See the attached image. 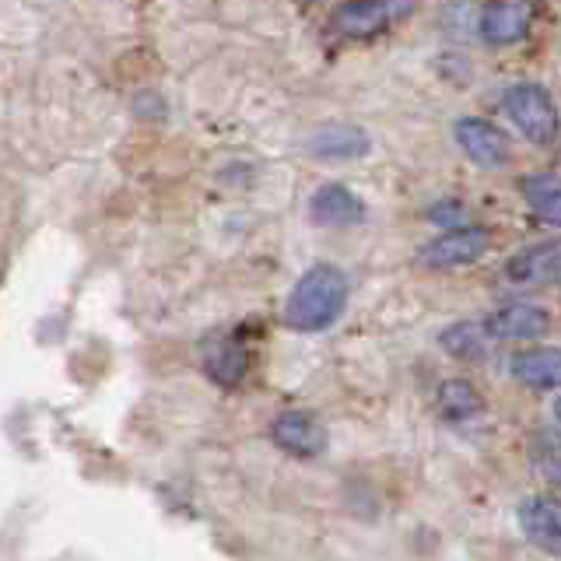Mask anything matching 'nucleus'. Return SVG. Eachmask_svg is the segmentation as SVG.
Returning <instances> with one entry per match:
<instances>
[{"mask_svg":"<svg viewBox=\"0 0 561 561\" xmlns=\"http://www.w3.org/2000/svg\"><path fill=\"white\" fill-rule=\"evenodd\" d=\"M530 463L551 488H561V432L537 428L530 435Z\"/></svg>","mask_w":561,"mask_h":561,"instance_id":"obj_18","label":"nucleus"},{"mask_svg":"<svg viewBox=\"0 0 561 561\" xmlns=\"http://www.w3.org/2000/svg\"><path fill=\"white\" fill-rule=\"evenodd\" d=\"M554 417H558V421H561V397H558V400H554Z\"/></svg>","mask_w":561,"mask_h":561,"instance_id":"obj_19","label":"nucleus"},{"mask_svg":"<svg viewBox=\"0 0 561 561\" xmlns=\"http://www.w3.org/2000/svg\"><path fill=\"white\" fill-rule=\"evenodd\" d=\"M414 11H417V0H344V4L333 11L330 28L337 39L365 43L403 25Z\"/></svg>","mask_w":561,"mask_h":561,"instance_id":"obj_2","label":"nucleus"},{"mask_svg":"<svg viewBox=\"0 0 561 561\" xmlns=\"http://www.w3.org/2000/svg\"><path fill=\"white\" fill-rule=\"evenodd\" d=\"M561 271V242H537L519 250L505 263V280L513 285H534L543 277H558Z\"/></svg>","mask_w":561,"mask_h":561,"instance_id":"obj_14","label":"nucleus"},{"mask_svg":"<svg viewBox=\"0 0 561 561\" xmlns=\"http://www.w3.org/2000/svg\"><path fill=\"white\" fill-rule=\"evenodd\" d=\"M508 373L530 390H558L561 386V347H526L508 362Z\"/></svg>","mask_w":561,"mask_h":561,"instance_id":"obj_12","label":"nucleus"},{"mask_svg":"<svg viewBox=\"0 0 561 561\" xmlns=\"http://www.w3.org/2000/svg\"><path fill=\"white\" fill-rule=\"evenodd\" d=\"M523 201L534 215L551 225L561 228V175L558 172H526L519 180Z\"/></svg>","mask_w":561,"mask_h":561,"instance_id":"obj_15","label":"nucleus"},{"mask_svg":"<svg viewBox=\"0 0 561 561\" xmlns=\"http://www.w3.org/2000/svg\"><path fill=\"white\" fill-rule=\"evenodd\" d=\"M309 218L323 228H344V225H362L365 221V201L344 183H327L312 193L309 201Z\"/></svg>","mask_w":561,"mask_h":561,"instance_id":"obj_10","label":"nucleus"},{"mask_svg":"<svg viewBox=\"0 0 561 561\" xmlns=\"http://www.w3.org/2000/svg\"><path fill=\"white\" fill-rule=\"evenodd\" d=\"M309 151L316 158H327V162H355L373 151V140L362 127H351V123H330L320 127L309 140Z\"/></svg>","mask_w":561,"mask_h":561,"instance_id":"obj_11","label":"nucleus"},{"mask_svg":"<svg viewBox=\"0 0 561 561\" xmlns=\"http://www.w3.org/2000/svg\"><path fill=\"white\" fill-rule=\"evenodd\" d=\"M453 134H456V145L463 148V154L481 169H502L508 165V158H513V140H508V134H502L495 123H488L481 116L456 119Z\"/></svg>","mask_w":561,"mask_h":561,"instance_id":"obj_5","label":"nucleus"},{"mask_svg":"<svg viewBox=\"0 0 561 561\" xmlns=\"http://www.w3.org/2000/svg\"><path fill=\"white\" fill-rule=\"evenodd\" d=\"M558 280H561V271H558Z\"/></svg>","mask_w":561,"mask_h":561,"instance_id":"obj_20","label":"nucleus"},{"mask_svg":"<svg viewBox=\"0 0 561 561\" xmlns=\"http://www.w3.org/2000/svg\"><path fill=\"white\" fill-rule=\"evenodd\" d=\"M519 530L543 554L561 558V499L534 495L519 505Z\"/></svg>","mask_w":561,"mask_h":561,"instance_id":"obj_8","label":"nucleus"},{"mask_svg":"<svg viewBox=\"0 0 561 561\" xmlns=\"http://www.w3.org/2000/svg\"><path fill=\"white\" fill-rule=\"evenodd\" d=\"M271 438L285 453L302 456V460L323 456L327 446H330L327 425L312 411H285V414H277L274 425H271Z\"/></svg>","mask_w":561,"mask_h":561,"instance_id":"obj_7","label":"nucleus"},{"mask_svg":"<svg viewBox=\"0 0 561 561\" xmlns=\"http://www.w3.org/2000/svg\"><path fill=\"white\" fill-rule=\"evenodd\" d=\"M347 306V277L333 263H312L295 280L285 302V327L295 333H323L341 320Z\"/></svg>","mask_w":561,"mask_h":561,"instance_id":"obj_1","label":"nucleus"},{"mask_svg":"<svg viewBox=\"0 0 561 561\" xmlns=\"http://www.w3.org/2000/svg\"><path fill=\"white\" fill-rule=\"evenodd\" d=\"M537 0H488L481 11V39L491 46L523 43L534 28Z\"/></svg>","mask_w":561,"mask_h":561,"instance_id":"obj_6","label":"nucleus"},{"mask_svg":"<svg viewBox=\"0 0 561 561\" xmlns=\"http://www.w3.org/2000/svg\"><path fill=\"white\" fill-rule=\"evenodd\" d=\"M488 341H491V333L484 323H453L446 327L443 333H438V344H443V351L449 358L456 362H484L488 358Z\"/></svg>","mask_w":561,"mask_h":561,"instance_id":"obj_16","label":"nucleus"},{"mask_svg":"<svg viewBox=\"0 0 561 561\" xmlns=\"http://www.w3.org/2000/svg\"><path fill=\"white\" fill-rule=\"evenodd\" d=\"M435 408L446 421H467L484 411V397L470 379H446L435 393Z\"/></svg>","mask_w":561,"mask_h":561,"instance_id":"obj_17","label":"nucleus"},{"mask_svg":"<svg viewBox=\"0 0 561 561\" xmlns=\"http://www.w3.org/2000/svg\"><path fill=\"white\" fill-rule=\"evenodd\" d=\"M502 102H505L508 119H513V127L526 140H534V145H551V140L558 137L561 116H558L554 95L543 84H534V81L513 84Z\"/></svg>","mask_w":561,"mask_h":561,"instance_id":"obj_3","label":"nucleus"},{"mask_svg":"<svg viewBox=\"0 0 561 561\" xmlns=\"http://www.w3.org/2000/svg\"><path fill=\"white\" fill-rule=\"evenodd\" d=\"M491 250V232L481 225H453L446 236L432 239L428 245H421L417 263L428 271H456L470 267Z\"/></svg>","mask_w":561,"mask_h":561,"instance_id":"obj_4","label":"nucleus"},{"mask_svg":"<svg viewBox=\"0 0 561 561\" xmlns=\"http://www.w3.org/2000/svg\"><path fill=\"white\" fill-rule=\"evenodd\" d=\"M201 362H204V373L218 386H239L245 373H250V355H245V347L236 337L207 341L201 351Z\"/></svg>","mask_w":561,"mask_h":561,"instance_id":"obj_13","label":"nucleus"},{"mask_svg":"<svg viewBox=\"0 0 561 561\" xmlns=\"http://www.w3.org/2000/svg\"><path fill=\"white\" fill-rule=\"evenodd\" d=\"M484 327L495 341H534L551 330V316L548 309L530 306V302H508L491 312Z\"/></svg>","mask_w":561,"mask_h":561,"instance_id":"obj_9","label":"nucleus"}]
</instances>
